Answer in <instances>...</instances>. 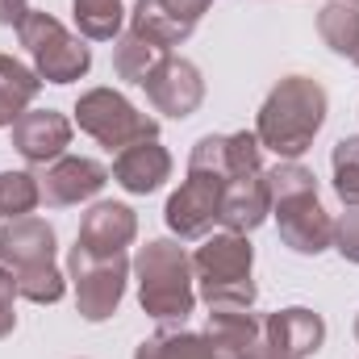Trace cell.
<instances>
[{
    "label": "cell",
    "mask_w": 359,
    "mask_h": 359,
    "mask_svg": "<svg viewBox=\"0 0 359 359\" xmlns=\"http://www.w3.org/2000/svg\"><path fill=\"white\" fill-rule=\"evenodd\" d=\"M355 339H359V318H355Z\"/></svg>",
    "instance_id": "obj_35"
},
{
    "label": "cell",
    "mask_w": 359,
    "mask_h": 359,
    "mask_svg": "<svg viewBox=\"0 0 359 359\" xmlns=\"http://www.w3.org/2000/svg\"><path fill=\"white\" fill-rule=\"evenodd\" d=\"M138 238V213L121 201H96L76 234V247H84L92 255H117Z\"/></svg>",
    "instance_id": "obj_12"
},
{
    "label": "cell",
    "mask_w": 359,
    "mask_h": 359,
    "mask_svg": "<svg viewBox=\"0 0 359 359\" xmlns=\"http://www.w3.org/2000/svg\"><path fill=\"white\" fill-rule=\"evenodd\" d=\"M134 359H217V347L209 343V334H196V330H155L151 339L138 343Z\"/></svg>",
    "instance_id": "obj_19"
},
{
    "label": "cell",
    "mask_w": 359,
    "mask_h": 359,
    "mask_svg": "<svg viewBox=\"0 0 359 359\" xmlns=\"http://www.w3.org/2000/svg\"><path fill=\"white\" fill-rule=\"evenodd\" d=\"M38 184H42V201L50 209H67V205L92 201L109 184V168L88 159V155H63V159L42 168Z\"/></svg>",
    "instance_id": "obj_11"
},
{
    "label": "cell",
    "mask_w": 359,
    "mask_h": 359,
    "mask_svg": "<svg viewBox=\"0 0 359 359\" xmlns=\"http://www.w3.org/2000/svg\"><path fill=\"white\" fill-rule=\"evenodd\" d=\"M264 343L288 359L318 355L322 343H326V322H322V313H313L305 305L280 309V313L264 318Z\"/></svg>",
    "instance_id": "obj_13"
},
{
    "label": "cell",
    "mask_w": 359,
    "mask_h": 359,
    "mask_svg": "<svg viewBox=\"0 0 359 359\" xmlns=\"http://www.w3.org/2000/svg\"><path fill=\"white\" fill-rule=\"evenodd\" d=\"M318 34H322V42H326L334 55L355 59V50H359V8L347 4V0L322 4V13H318Z\"/></svg>",
    "instance_id": "obj_21"
},
{
    "label": "cell",
    "mask_w": 359,
    "mask_h": 359,
    "mask_svg": "<svg viewBox=\"0 0 359 359\" xmlns=\"http://www.w3.org/2000/svg\"><path fill=\"white\" fill-rule=\"evenodd\" d=\"M271 213V192L264 172L259 176H238L222 188V205H217V222L230 234H251L268 222Z\"/></svg>",
    "instance_id": "obj_16"
},
{
    "label": "cell",
    "mask_w": 359,
    "mask_h": 359,
    "mask_svg": "<svg viewBox=\"0 0 359 359\" xmlns=\"http://www.w3.org/2000/svg\"><path fill=\"white\" fill-rule=\"evenodd\" d=\"M330 163H334V192H339V201L347 209H359V134L334 142Z\"/></svg>",
    "instance_id": "obj_26"
},
{
    "label": "cell",
    "mask_w": 359,
    "mask_h": 359,
    "mask_svg": "<svg viewBox=\"0 0 359 359\" xmlns=\"http://www.w3.org/2000/svg\"><path fill=\"white\" fill-rule=\"evenodd\" d=\"M205 334L217 347V355H255L264 347V322L243 305L209 309V330Z\"/></svg>",
    "instance_id": "obj_17"
},
{
    "label": "cell",
    "mask_w": 359,
    "mask_h": 359,
    "mask_svg": "<svg viewBox=\"0 0 359 359\" xmlns=\"http://www.w3.org/2000/svg\"><path fill=\"white\" fill-rule=\"evenodd\" d=\"M217 359H255V355H217Z\"/></svg>",
    "instance_id": "obj_34"
},
{
    "label": "cell",
    "mask_w": 359,
    "mask_h": 359,
    "mask_svg": "<svg viewBox=\"0 0 359 359\" xmlns=\"http://www.w3.org/2000/svg\"><path fill=\"white\" fill-rule=\"evenodd\" d=\"M134 280H138V305L155 322H180L196 309V276H192V255L176 238H155L138 247L134 255Z\"/></svg>",
    "instance_id": "obj_2"
},
{
    "label": "cell",
    "mask_w": 359,
    "mask_h": 359,
    "mask_svg": "<svg viewBox=\"0 0 359 359\" xmlns=\"http://www.w3.org/2000/svg\"><path fill=\"white\" fill-rule=\"evenodd\" d=\"M17 38L29 50L34 72H38L42 84H76L80 76H88L92 67L88 42L80 34H72L59 17H50L42 8H29L25 21L17 25Z\"/></svg>",
    "instance_id": "obj_4"
},
{
    "label": "cell",
    "mask_w": 359,
    "mask_h": 359,
    "mask_svg": "<svg viewBox=\"0 0 359 359\" xmlns=\"http://www.w3.org/2000/svg\"><path fill=\"white\" fill-rule=\"evenodd\" d=\"M72 147V121L59 109H29L13 121V151L29 168H46L63 159Z\"/></svg>",
    "instance_id": "obj_9"
},
{
    "label": "cell",
    "mask_w": 359,
    "mask_h": 359,
    "mask_svg": "<svg viewBox=\"0 0 359 359\" xmlns=\"http://www.w3.org/2000/svg\"><path fill=\"white\" fill-rule=\"evenodd\" d=\"M347 4H355V8H359V0H347Z\"/></svg>",
    "instance_id": "obj_36"
},
{
    "label": "cell",
    "mask_w": 359,
    "mask_h": 359,
    "mask_svg": "<svg viewBox=\"0 0 359 359\" xmlns=\"http://www.w3.org/2000/svg\"><path fill=\"white\" fill-rule=\"evenodd\" d=\"M38 92H42V80H38L34 67H25L13 55H0V130L4 126L13 130V121L21 113H29V104L38 100Z\"/></svg>",
    "instance_id": "obj_18"
},
{
    "label": "cell",
    "mask_w": 359,
    "mask_h": 359,
    "mask_svg": "<svg viewBox=\"0 0 359 359\" xmlns=\"http://www.w3.org/2000/svg\"><path fill=\"white\" fill-rule=\"evenodd\" d=\"M188 172L192 176H209V180H222L230 184L234 172H230V151H226V134H205L192 155H188Z\"/></svg>",
    "instance_id": "obj_27"
},
{
    "label": "cell",
    "mask_w": 359,
    "mask_h": 359,
    "mask_svg": "<svg viewBox=\"0 0 359 359\" xmlns=\"http://www.w3.org/2000/svg\"><path fill=\"white\" fill-rule=\"evenodd\" d=\"M251 268H255V247L247 234H209L201 238L196 255H192V276H196V292L209 309L217 305H243V309H255V280H251Z\"/></svg>",
    "instance_id": "obj_3"
},
{
    "label": "cell",
    "mask_w": 359,
    "mask_h": 359,
    "mask_svg": "<svg viewBox=\"0 0 359 359\" xmlns=\"http://www.w3.org/2000/svg\"><path fill=\"white\" fill-rule=\"evenodd\" d=\"M17 276L8 268H0V313H13V301H17Z\"/></svg>",
    "instance_id": "obj_31"
},
{
    "label": "cell",
    "mask_w": 359,
    "mask_h": 359,
    "mask_svg": "<svg viewBox=\"0 0 359 359\" xmlns=\"http://www.w3.org/2000/svg\"><path fill=\"white\" fill-rule=\"evenodd\" d=\"M159 13H168L176 25H184V29H196V21L205 17V8L213 4V0H151Z\"/></svg>",
    "instance_id": "obj_29"
},
{
    "label": "cell",
    "mask_w": 359,
    "mask_h": 359,
    "mask_svg": "<svg viewBox=\"0 0 359 359\" xmlns=\"http://www.w3.org/2000/svg\"><path fill=\"white\" fill-rule=\"evenodd\" d=\"M55 226L42 217H13L0 226V264L8 271L38 268V264H55Z\"/></svg>",
    "instance_id": "obj_14"
},
{
    "label": "cell",
    "mask_w": 359,
    "mask_h": 359,
    "mask_svg": "<svg viewBox=\"0 0 359 359\" xmlns=\"http://www.w3.org/2000/svg\"><path fill=\"white\" fill-rule=\"evenodd\" d=\"M276 222H280V243L297 255H322L326 247H334V217L322 209L318 196H292L271 205Z\"/></svg>",
    "instance_id": "obj_10"
},
{
    "label": "cell",
    "mask_w": 359,
    "mask_h": 359,
    "mask_svg": "<svg viewBox=\"0 0 359 359\" xmlns=\"http://www.w3.org/2000/svg\"><path fill=\"white\" fill-rule=\"evenodd\" d=\"M222 180L209 176H192L180 184L176 192L168 196V209H163V222L168 230L176 234L180 243H192V238H209L213 222H217V205H222Z\"/></svg>",
    "instance_id": "obj_8"
},
{
    "label": "cell",
    "mask_w": 359,
    "mask_h": 359,
    "mask_svg": "<svg viewBox=\"0 0 359 359\" xmlns=\"http://www.w3.org/2000/svg\"><path fill=\"white\" fill-rule=\"evenodd\" d=\"M76 121L104 151H126L134 142L159 138V121L147 117L130 96H121L117 88H88L76 100Z\"/></svg>",
    "instance_id": "obj_5"
},
{
    "label": "cell",
    "mask_w": 359,
    "mask_h": 359,
    "mask_svg": "<svg viewBox=\"0 0 359 359\" xmlns=\"http://www.w3.org/2000/svg\"><path fill=\"white\" fill-rule=\"evenodd\" d=\"M264 180H268L271 205L292 201V196H318V176L309 168H301L297 159H280L271 172H264Z\"/></svg>",
    "instance_id": "obj_25"
},
{
    "label": "cell",
    "mask_w": 359,
    "mask_h": 359,
    "mask_svg": "<svg viewBox=\"0 0 359 359\" xmlns=\"http://www.w3.org/2000/svg\"><path fill=\"white\" fill-rule=\"evenodd\" d=\"M326 109H330L326 88L313 76H284L259 104L255 138L280 159H301L313 147L318 130L326 126Z\"/></svg>",
    "instance_id": "obj_1"
},
{
    "label": "cell",
    "mask_w": 359,
    "mask_h": 359,
    "mask_svg": "<svg viewBox=\"0 0 359 359\" xmlns=\"http://www.w3.org/2000/svg\"><path fill=\"white\" fill-rule=\"evenodd\" d=\"M25 13H29V0H0V25L17 29L25 21Z\"/></svg>",
    "instance_id": "obj_30"
},
{
    "label": "cell",
    "mask_w": 359,
    "mask_h": 359,
    "mask_svg": "<svg viewBox=\"0 0 359 359\" xmlns=\"http://www.w3.org/2000/svg\"><path fill=\"white\" fill-rule=\"evenodd\" d=\"M42 205V184L34 172H0V222L29 217Z\"/></svg>",
    "instance_id": "obj_23"
},
{
    "label": "cell",
    "mask_w": 359,
    "mask_h": 359,
    "mask_svg": "<svg viewBox=\"0 0 359 359\" xmlns=\"http://www.w3.org/2000/svg\"><path fill=\"white\" fill-rule=\"evenodd\" d=\"M138 88H147L151 109L163 117H192L205 100V80H201L196 63H188L180 55H163Z\"/></svg>",
    "instance_id": "obj_7"
},
{
    "label": "cell",
    "mask_w": 359,
    "mask_h": 359,
    "mask_svg": "<svg viewBox=\"0 0 359 359\" xmlns=\"http://www.w3.org/2000/svg\"><path fill=\"white\" fill-rule=\"evenodd\" d=\"M255 359H288V355H280V351H271L268 343H264V347H259V351H255Z\"/></svg>",
    "instance_id": "obj_33"
},
{
    "label": "cell",
    "mask_w": 359,
    "mask_h": 359,
    "mask_svg": "<svg viewBox=\"0 0 359 359\" xmlns=\"http://www.w3.org/2000/svg\"><path fill=\"white\" fill-rule=\"evenodd\" d=\"M17 330V313H0V339H8Z\"/></svg>",
    "instance_id": "obj_32"
},
{
    "label": "cell",
    "mask_w": 359,
    "mask_h": 359,
    "mask_svg": "<svg viewBox=\"0 0 359 359\" xmlns=\"http://www.w3.org/2000/svg\"><path fill=\"white\" fill-rule=\"evenodd\" d=\"M334 251L347 264H359V209H343V217L334 222Z\"/></svg>",
    "instance_id": "obj_28"
},
{
    "label": "cell",
    "mask_w": 359,
    "mask_h": 359,
    "mask_svg": "<svg viewBox=\"0 0 359 359\" xmlns=\"http://www.w3.org/2000/svg\"><path fill=\"white\" fill-rule=\"evenodd\" d=\"M159 59H163V50H159L155 42H147L142 34H134V29H121V34L113 38V72H117V80H126V84H142L147 72H151Z\"/></svg>",
    "instance_id": "obj_20"
},
{
    "label": "cell",
    "mask_w": 359,
    "mask_h": 359,
    "mask_svg": "<svg viewBox=\"0 0 359 359\" xmlns=\"http://www.w3.org/2000/svg\"><path fill=\"white\" fill-rule=\"evenodd\" d=\"M113 180L134 192V196H147V192H159L168 180H172V155L168 147H159V138H147V142H134L126 151H117L113 159Z\"/></svg>",
    "instance_id": "obj_15"
},
{
    "label": "cell",
    "mask_w": 359,
    "mask_h": 359,
    "mask_svg": "<svg viewBox=\"0 0 359 359\" xmlns=\"http://www.w3.org/2000/svg\"><path fill=\"white\" fill-rule=\"evenodd\" d=\"M67 276L76 284V309L84 322H104L117 313L130 280V259L126 251L117 255H92L84 247H72L67 255Z\"/></svg>",
    "instance_id": "obj_6"
},
{
    "label": "cell",
    "mask_w": 359,
    "mask_h": 359,
    "mask_svg": "<svg viewBox=\"0 0 359 359\" xmlns=\"http://www.w3.org/2000/svg\"><path fill=\"white\" fill-rule=\"evenodd\" d=\"M355 63H359V50H355Z\"/></svg>",
    "instance_id": "obj_37"
},
{
    "label": "cell",
    "mask_w": 359,
    "mask_h": 359,
    "mask_svg": "<svg viewBox=\"0 0 359 359\" xmlns=\"http://www.w3.org/2000/svg\"><path fill=\"white\" fill-rule=\"evenodd\" d=\"M72 17H76L80 38L113 42L126 25V4L121 0H72Z\"/></svg>",
    "instance_id": "obj_22"
},
{
    "label": "cell",
    "mask_w": 359,
    "mask_h": 359,
    "mask_svg": "<svg viewBox=\"0 0 359 359\" xmlns=\"http://www.w3.org/2000/svg\"><path fill=\"white\" fill-rule=\"evenodd\" d=\"M13 276H17V292H21L25 301H34V305H55V301H63V292H67V276L55 268V264L21 268V271H13Z\"/></svg>",
    "instance_id": "obj_24"
}]
</instances>
